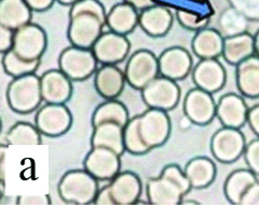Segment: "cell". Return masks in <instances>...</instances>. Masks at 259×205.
<instances>
[{
	"instance_id": "e0dca14e",
	"label": "cell",
	"mask_w": 259,
	"mask_h": 205,
	"mask_svg": "<svg viewBox=\"0 0 259 205\" xmlns=\"http://www.w3.org/2000/svg\"><path fill=\"white\" fill-rule=\"evenodd\" d=\"M194 85L210 94L218 93L227 82V71L218 58L200 59L191 72Z\"/></svg>"
},
{
	"instance_id": "b9f144b4",
	"label": "cell",
	"mask_w": 259,
	"mask_h": 205,
	"mask_svg": "<svg viewBox=\"0 0 259 205\" xmlns=\"http://www.w3.org/2000/svg\"><path fill=\"white\" fill-rule=\"evenodd\" d=\"M123 2L133 6L135 9L139 11H143L145 9H147V8L156 5L155 0H123Z\"/></svg>"
},
{
	"instance_id": "d590c367",
	"label": "cell",
	"mask_w": 259,
	"mask_h": 205,
	"mask_svg": "<svg viewBox=\"0 0 259 205\" xmlns=\"http://www.w3.org/2000/svg\"><path fill=\"white\" fill-rule=\"evenodd\" d=\"M243 157H244L247 168L259 176V138L254 139L246 144Z\"/></svg>"
},
{
	"instance_id": "7c38bea8",
	"label": "cell",
	"mask_w": 259,
	"mask_h": 205,
	"mask_svg": "<svg viewBox=\"0 0 259 205\" xmlns=\"http://www.w3.org/2000/svg\"><path fill=\"white\" fill-rule=\"evenodd\" d=\"M35 125L42 135L61 136L72 126L71 112L65 104L45 103L36 113Z\"/></svg>"
},
{
	"instance_id": "7a4b0ae2",
	"label": "cell",
	"mask_w": 259,
	"mask_h": 205,
	"mask_svg": "<svg viewBox=\"0 0 259 205\" xmlns=\"http://www.w3.org/2000/svg\"><path fill=\"white\" fill-rule=\"evenodd\" d=\"M67 37L71 45L91 48L104 32L107 12L100 0H79L69 9Z\"/></svg>"
},
{
	"instance_id": "484cf974",
	"label": "cell",
	"mask_w": 259,
	"mask_h": 205,
	"mask_svg": "<svg viewBox=\"0 0 259 205\" xmlns=\"http://www.w3.org/2000/svg\"><path fill=\"white\" fill-rule=\"evenodd\" d=\"M184 172L189 179L192 189H204L215 180L217 168L212 159L199 156L187 162Z\"/></svg>"
},
{
	"instance_id": "ba28073f",
	"label": "cell",
	"mask_w": 259,
	"mask_h": 205,
	"mask_svg": "<svg viewBox=\"0 0 259 205\" xmlns=\"http://www.w3.org/2000/svg\"><path fill=\"white\" fill-rule=\"evenodd\" d=\"M124 75L130 86L142 90L160 76L159 58L149 50H137L130 56Z\"/></svg>"
},
{
	"instance_id": "6da1fadb",
	"label": "cell",
	"mask_w": 259,
	"mask_h": 205,
	"mask_svg": "<svg viewBox=\"0 0 259 205\" xmlns=\"http://www.w3.org/2000/svg\"><path fill=\"white\" fill-rule=\"evenodd\" d=\"M171 128L166 111L148 108L140 115L130 118L124 127L125 151L141 156L163 146L171 134Z\"/></svg>"
},
{
	"instance_id": "d6a6232c",
	"label": "cell",
	"mask_w": 259,
	"mask_h": 205,
	"mask_svg": "<svg viewBox=\"0 0 259 205\" xmlns=\"http://www.w3.org/2000/svg\"><path fill=\"white\" fill-rule=\"evenodd\" d=\"M40 62H41V60L30 61L23 59L12 50L3 54L4 70L8 76L12 77L13 79L35 73L39 68Z\"/></svg>"
},
{
	"instance_id": "2e32d148",
	"label": "cell",
	"mask_w": 259,
	"mask_h": 205,
	"mask_svg": "<svg viewBox=\"0 0 259 205\" xmlns=\"http://www.w3.org/2000/svg\"><path fill=\"white\" fill-rule=\"evenodd\" d=\"M158 58L160 76L174 81L185 80L193 70L192 56L182 46L166 48Z\"/></svg>"
},
{
	"instance_id": "83f0119b",
	"label": "cell",
	"mask_w": 259,
	"mask_h": 205,
	"mask_svg": "<svg viewBox=\"0 0 259 205\" xmlns=\"http://www.w3.org/2000/svg\"><path fill=\"white\" fill-rule=\"evenodd\" d=\"M253 55H255L254 35H250L248 31L225 38L222 56L229 64L237 65Z\"/></svg>"
},
{
	"instance_id": "8fae6325",
	"label": "cell",
	"mask_w": 259,
	"mask_h": 205,
	"mask_svg": "<svg viewBox=\"0 0 259 205\" xmlns=\"http://www.w3.org/2000/svg\"><path fill=\"white\" fill-rule=\"evenodd\" d=\"M47 46V32L37 24L29 23L15 30L12 51L21 58L30 61L41 60Z\"/></svg>"
},
{
	"instance_id": "9a60e30c",
	"label": "cell",
	"mask_w": 259,
	"mask_h": 205,
	"mask_svg": "<svg viewBox=\"0 0 259 205\" xmlns=\"http://www.w3.org/2000/svg\"><path fill=\"white\" fill-rule=\"evenodd\" d=\"M91 48L102 64H117L128 56L131 43L126 36L109 30L104 31Z\"/></svg>"
},
{
	"instance_id": "836d02e7",
	"label": "cell",
	"mask_w": 259,
	"mask_h": 205,
	"mask_svg": "<svg viewBox=\"0 0 259 205\" xmlns=\"http://www.w3.org/2000/svg\"><path fill=\"white\" fill-rule=\"evenodd\" d=\"M175 16L177 22L180 23L182 27L196 32L208 27L210 23L209 14H201L192 10L186 9V8L176 9Z\"/></svg>"
},
{
	"instance_id": "4dcf8cb0",
	"label": "cell",
	"mask_w": 259,
	"mask_h": 205,
	"mask_svg": "<svg viewBox=\"0 0 259 205\" xmlns=\"http://www.w3.org/2000/svg\"><path fill=\"white\" fill-rule=\"evenodd\" d=\"M41 136L36 125L18 121L5 133L4 141L6 145H40L42 144Z\"/></svg>"
},
{
	"instance_id": "74e56055",
	"label": "cell",
	"mask_w": 259,
	"mask_h": 205,
	"mask_svg": "<svg viewBox=\"0 0 259 205\" xmlns=\"http://www.w3.org/2000/svg\"><path fill=\"white\" fill-rule=\"evenodd\" d=\"M240 205H259V179L243 195Z\"/></svg>"
},
{
	"instance_id": "30bf717a",
	"label": "cell",
	"mask_w": 259,
	"mask_h": 205,
	"mask_svg": "<svg viewBox=\"0 0 259 205\" xmlns=\"http://www.w3.org/2000/svg\"><path fill=\"white\" fill-rule=\"evenodd\" d=\"M246 144L241 129L223 126L212 136L210 152L217 161L233 163L244 154Z\"/></svg>"
},
{
	"instance_id": "603a6c76",
	"label": "cell",
	"mask_w": 259,
	"mask_h": 205,
	"mask_svg": "<svg viewBox=\"0 0 259 205\" xmlns=\"http://www.w3.org/2000/svg\"><path fill=\"white\" fill-rule=\"evenodd\" d=\"M237 87L243 97L259 98V57L253 55L236 65Z\"/></svg>"
},
{
	"instance_id": "ab89813d",
	"label": "cell",
	"mask_w": 259,
	"mask_h": 205,
	"mask_svg": "<svg viewBox=\"0 0 259 205\" xmlns=\"http://www.w3.org/2000/svg\"><path fill=\"white\" fill-rule=\"evenodd\" d=\"M19 204H50V196L46 195H22L18 196Z\"/></svg>"
},
{
	"instance_id": "5bb4252c",
	"label": "cell",
	"mask_w": 259,
	"mask_h": 205,
	"mask_svg": "<svg viewBox=\"0 0 259 205\" xmlns=\"http://www.w3.org/2000/svg\"><path fill=\"white\" fill-rule=\"evenodd\" d=\"M84 169L99 180H111L121 169V156L105 146L91 147L83 160Z\"/></svg>"
},
{
	"instance_id": "e575fe53",
	"label": "cell",
	"mask_w": 259,
	"mask_h": 205,
	"mask_svg": "<svg viewBox=\"0 0 259 205\" xmlns=\"http://www.w3.org/2000/svg\"><path fill=\"white\" fill-rule=\"evenodd\" d=\"M230 7L245 15L249 21L259 22V0H227Z\"/></svg>"
},
{
	"instance_id": "f546056e",
	"label": "cell",
	"mask_w": 259,
	"mask_h": 205,
	"mask_svg": "<svg viewBox=\"0 0 259 205\" xmlns=\"http://www.w3.org/2000/svg\"><path fill=\"white\" fill-rule=\"evenodd\" d=\"M130 120L126 106L116 99L106 100L94 110L92 115V127H96L104 122H117L125 127Z\"/></svg>"
},
{
	"instance_id": "ac0fdd59",
	"label": "cell",
	"mask_w": 259,
	"mask_h": 205,
	"mask_svg": "<svg viewBox=\"0 0 259 205\" xmlns=\"http://www.w3.org/2000/svg\"><path fill=\"white\" fill-rule=\"evenodd\" d=\"M249 108L241 95L228 93L217 102L216 117L224 127L241 129L247 122Z\"/></svg>"
},
{
	"instance_id": "7402d4cb",
	"label": "cell",
	"mask_w": 259,
	"mask_h": 205,
	"mask_svg": "<svg viewBox=\"0 0 259 205\" xmlns=\"http://www.w3.org/2000/svg\"><path fill=\"white\" fill-rule=\"evenodd\" d=\"M224 41L225 38L220 30L206 27L194 35L191 41L192 52L199 59L218 58L223 55Z\"/></svg>"
},
{
	"instance_id": "8992f818",
	"label": "cell",
	"mask_w": 259,
	"mask_h": 205,
	"mask_svg": "<svg viewBox=\"0 0 259 205\" xmlns=\"http://www.w3.org/2000/svg\"><path fill=\"white\" fill-rule=\"evenodd\" d=\"M142 180L134 172L123 171L101 188L94 204L100 205H131L139 203L142 195Z\"/></svg>"
},
{
	"instance_id": "3957f363",
	"label": "cell",
	"mask_w": 259,
	"mask_h": 205,
	"mask_svg": "<svg viewBox=\"0 0 259 205\" xmlns=\"http://www.w3.org/2000/svg\"><path fill=\"white\" fill-rule=\"evenodd\" d=\"M191 189L192 186L184 170L176 163H169L162 169L158 177L148 180L146 193L150 204L178 205L183 204L185 195Z\"/></svg>"
},
{
	"instance_id": "1f68e13d",
	"label": "cell",
	"mask_w": 259,
	"mask_h": 205,
	"mask_svg": "<svg viewBox=\"0 0 259 205\" xmlns=\"http://www.w3.org/2000/svg\"><path fill=\"white\" fill-rule=\"evenodd\" d=\"M249 20L232 7L227 8L218 19V30L224 36L233 37L247 32Z\"/></svg>"
},
{
	"instance_id": "ee69618b",
	"label": "cell",
	"mask_w": 259,
	"mask_h": 205,
	"mask_svg": "<svg viewBox=\"0 0 259 205\" xmlns=\"http://www.w3.org/2000/svg\"><path fill=\"white\" fill-rule=\"evenodd\" d=\"M254 42H255V55L259 57V29L254 35Z\"/></svg>"
},
{
	"instance_id": "f35d334b",
	"label": "cell",
	"mask_w": 259,
	"mask_h": 205,
	"mask_svg": "<svg viewBox=\"0 0 259 205\" xmlns=\"http://www.w3.org/2000/svg\"><path fill=\"white\" fill-rule=\"evenodd\" d=\"M247 124L256 136L259 138V104L253 105L252 108H249Z\"/></svg>"
},
{
	"instance_id": "d4e9b609",
	"label": "cell",
	"mask_w": 259,
	"mask_h": 205,
	"mask_svg": "<svg viewBox=\"0 0 259 205\" xmlns=\"http://www.w3.org/2000/svg\"><path fill=\"white\" fill-rule=\"evenodd\" d=\"M95 146L108 147L120 156H123L126 152L124 145V127L117 122H104L93 127L91 147Z\"/></svg>"
},
{
	"instance_id": "cb8c5ba5",
	"label": "cell",
	"mask_w": 259,
	"mask_h": 205,
	"mask_svg": "<svg viewBox=\"0 0 259 205\" xmlns=\"http://www.w3.org/2000/svg\"><path fill=\"white\" fill-rule=\"evenodd\" d=\"M140 13L133 6L122 2L113 6L107 12L106 26L110 31L126 36L139 26Z\"/></svg>"
},
{
	"instance_id": "bcb514c9",
	"label": "cell",
	"mask_w": 259,
	"mask_h": 205,
	"mask_svg": "<svg viewBox=\"0 0 259 205\" xmlns=\"http://www.w3.org/2000/svg\"><path fill=\"white\" fill-rule=\"evenodd\" d=\"M196 2H202V3H203V2H207V0H196Z\"/></svg>"
},
{
	"instance_id": "f6af8a7d",
	"label": "cell",
	"mask_w": 259,
	"mask_h": 205,
	"mask_svg": "<svg viewBox=\"0 0 259 205\" xmlns=\"http://www.w3.org/2000/svg\"><path fill=\"white\" fill-rule=\"evenodd\" d=\"M56 2H58L61 5H63V6H69V7H71L72 5H75L76 3H78L79 0H56Z\"/></svg>"
},
{
	"instance_id": "ffe728a7",
	"label": "cell",
	"mask_w": 259,
	"mask_h": 205,
	"mask_svg": "<svg viewBox=\"0 0 259 205\" xmlns=\"http://www.w3.org/2000/svg\"><path fill=\"white\" fill-rule=\"evenodd\" d=\"M40 82L45 103L65 104L72 96V81L60 69L46 71Z\"/></svg>"
},
{
	"instance_id": "60d3db41",
	"label": "cell",
	"mask_w": 259,
	"mask_h": 205,
	"mask_svg": "<svg viewBox=\"0 0 259 205\" xmlns=\"http://www.w3.org/2000/svg\"><path fill=\"white\" fill-rule=\"evenodd\" d=\"M56 0H25L32 11L44 12L50 9Z\"/></svg>"
},
{
	"instance_id": "f1b7e54d",
	"label": "cell",
	"mask_w": 259,
	"mask_h": 205,
	"mask_svg": "<svg viewBox=\"0 0 259 205\" xmlns=\"http://www.w3.org/2000/svg\"><path fill=\"white\" fill-rule=\"evenodd\" d=\"M258 179L259 176L248 168L232 171L226 178L224 185V192L227 200L231 204L240 205L243 195Z\"/></svg>"
},
{
	"instance_id": "44dd1931",
	"label": "cell",
	"mask_w": 259,
	"mask_h": 205,
	"mask_svg": "<svg viewBox=\"0 0 259 205\" xmlns=\"http://www.w3.org/2000/svg\"><path fill=\"white\" fill-rule=\"evenodd\" d=\"M126 83L124 71L116 64H103L94 75L96 93L105 100L116 99L123 93Z\"/></svg>"
},
{
	"instance_id": "277c9868",
	"label": "cell",
	"mask_w": 259,
	"mask_h": 205,
	"mask_svg": "<svg viewBox=\"0 0 259 205\" xmlns=\"http://www.w3.org/2000/svg\"><path fill=\"white\" fill-rule=\"evenodd\" d=\"M9 108L18 114H30L35 112L41 102V82L36 73L14 78L6 90Z\"/></svg>"
},
{
	"instance_id": "7bdbcfd3",
	"label": "cell",
	"mask_w": 259,
	"mask_h": 205,
	"mask_svg": "<svg viewBox=\"0 0 259 205\" xmlns=\"http://www.w3.org/2000/svg\"><path fill=\"white\" fill-rule=\"evenodd\" d=\"M193 124V122L190 120V118L188 116H186L184 114V116L180 119V122H178V126H180V129L181 130H188L190 129L191 125Z\"/></svg>"
},
{
	"instance_id": "4fadbf2b",
	"label": "cell",
	"mask_w": 259,
	"mask_h": 205,
	"mask_svg": "<svg viewBox=\"0 0 259 205\" xmlns=\"http://www.w3.org/2000/svg\"><path fill=\"white\" fill-rule=\"evenodd\" d=\"M217 103L213 94L199 87L190 89L186 94L183 102V110L194 125L206 126L216 117Z\"/></svg>"
},
{
	"instance_id": "5b68a950",
	"label": "cell",
	"mask_w": 259,
	"mask_h": 205,
	"mask_svg": "<svg viewBox=\"0 0 259 205\" xmlns=\"http://www.w3.org/2000/svg\"><path fill=\"white\" fill-rule=\"evenodd\" d=\"M99 191V179L85 169L67 171L61 177L58 185L60 198L68 204L85 205L94 203Z\"/></svg>"
},
{
	"instance_id": "9c48e42d",
	"label": "cell",
	"mask_w": 259,
	"mask_h": 205,
	"mask_svg": "<svg viewBox=\"0 0 259 205\" xmlns=\"http://www.w3.org/2000/svg\"><path fill=\"white\" fill-rule=\"evenodd\" d=\"M142 99L150 109L171 111L181 100V88L176 81L159 76L143 88Z\"/></svg>"
},
{
	"instance_id": "52a82bcc",
	"label": "cell",
	"mask_w": 259,
	"mask_h": 205,
	"mask_svg": "<svg viewBox=\"0 0 259 205\" xmlns=\"http://www.w3.org/2000/svg\"><path fill=\"white\" fill-rule=\"evenodd\" d=\"M99 60L92 48H83L70 45L61 52L59 56V69L71 81H84L97 71Z\"/></svg>"
},
{
	"instance_id": "8d00e7d4",
	"label": "cell",
	"mask_w": 259,
	"mask_h": 205,
	"mask_svg": "<svg viewBox=\"0 0 259 205\" xmlns=\"http://www.w3.org/2000/svg\"><path fill=\"white\" fill-rule=\"evenodd\" d=\"M14 30L5 26H0V52L3 54L12 50L14 43Z\"/></svg>"
},
{
	"instance_id": "d6986e66",
	"label": "cell",
	"mask_w": 259,
	"mask_h": 205,
	"mask_svg": "<svg viewBox=\"0 0 259 205\" xmlns=\"http://www.w3.org/2000/svg\"><path fill=\"white\" fill-rule=\"evenodd\" d=\"M174 22V14L168 7L153 5L140 12L139 26L146 35L162 38L168 34Z\"/></svg>"
},
{
	"instance_id": "4316f807",
	"label": "cell",
	"mask_w": 259,
	"mask_h": 205,
	"mask_svg": "<svg viewBox=\"0 0 259 205\" xmlns=\"http://www.w3.org/2000/svg\"><path fill=\"white\" fill-rule=\"evenodd\" d=\"M32 12L25 0H2L0 26L18 30L31 22Z\"/></svg>"
}]
</instances>
